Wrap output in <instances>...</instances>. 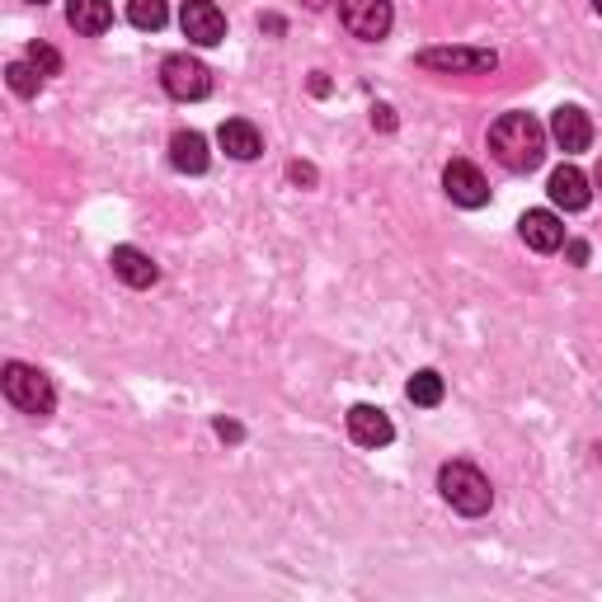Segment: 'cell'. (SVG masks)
<instances>
[{"label":"cell","mask_w":602,"mask_h":602,"mask_svg":"<svg viewBox=\"0 0 602 602\" xmlns=\"http://www.w3.org/2000/svg\"><path fill=\"white\" fill-rule=\"evenodd\" d=\"M593 184H598V189H602V161H598V170H593Z\"/></svg>","instance_id":"23"},{"label":"cell","mask_w":602,"mask_h":602,"mask_svg":"<svg viewBox=\"0 0 602 602\" xmlns=\"http://www.w3.org/2000/svg\"><path fill=\"white\" fill-rule=\"evenodd\" d=\"M161 80H165V90L174 99H207L212 90V71L198 62V57H189V52H174V57H165L161 66Z\"/></svg>","instance_id":"4"},{"label":"cell","mask_w":602,"mask_h":602,"mask_svg":"<svg viewBox=\"0 0 602 602\" xmlns=\"http://www.w3.org/2000/svg\"><path fill=\"white\" fill-rule=\"evenodd\" d=\"M307 6H311V10H321V6H325V0H307Z\"/></svg>","instance_id":"24"},{"label":"cell","mask_w":602,"mask_h":602,"mask_svg":"<svg viewBox=\"0 0 602 602\" xmlns=\"http://www.w3.org/2000/svg\"><path fill=\"white\" fill-rule=\"evenodd\" d=\"M6 80H10V90L14 95H39V85H43V71L33 66V62H10V71H6Z\"/></svg>","instance_id":"19"},{"label":"cell","mask_w":602,"mask_h":602,"mask_svg":"<svg viewBox=\"0 0 602 602\" xmlns=\"http://www.w3.org/2000/svg\"><path fill=\"white\" fill-rule=\"evenodd\" d=\"M593 198V189H589V174L574 170V165H560L551 174V203L565 207V212H583Z\"/></svg>","instance_id":"11"},{"label":"cell","mask_w":602,"mask_h":602,"mask_svg":"<svg viewBox=\"0 0 602 602\" xmlns=\"http://www.w3.org/2000/svg\"><path fill=\"white\" fill-rule=\"evenodd\" d=\"M180 29H184V39L189 43H198V47H217L226 39V14L212 6V0H184V10H180Z\"/></svg>","instance_id":"6"},{"label":"cell","mask_w":602,"mask_h":602,"mask_svg":"<svg viewBox=\"0 0 602 602\" xmlns=\"http://www.w3.org/2000/svg\"><path fill=\"white\" fill-rule=\"evenodd\" d=\"M292 180H301V184H311V180H315V170H311V165H292Z\"/></svg>","instance_id":"22"},{"label":"cell","mask_w":602,"mask_h":602,"mask_svg":"<svg viewBox=\"0 0 602 602\" xmlns=\"http://www.w3.org/2000/svg\"><path fill=\"white\" fill-rule=\"evenodd\" d=\"M438 490H442V499H448L456 513H466V518H481V513L494 504L490 481L471 462H448V466H442L438 471Z\"/></svg>","instance_id":"2"},{"label":"cell","mask_w":602,"mask_h":602,"mask_svg":"<svg viewBox=\"0 0 602 602\" xmlns=\"http://www.w3.org/2000/svg\"><path fill=\"white\" fill-rule=\"evenodd\" d=\"M551 137H556V147L560 151H589V141H593V122L583 109H574V104H560V109L551 114Z\"/></svg>","instance_id":"10"},{"label":"cell","mask_w":602,"mask_h":602,"mask_svg":"<svg viewBox=\"0 0 602 602\" xmlns=\"http://www.w3.org/2000/svg\"><path fill=\"white\" fill-rule=\"evenodd\" d=\"M66 20H71V29H76V33H90V39H95V33H104L114 24V6H109V0H71Z\"/></svg>","instance_id":"15"},{"label":"cell","mask_w":602,"mask_h":602,"mask_svg":"<svg viewBox=\"0 0 602 602\" xmlns=\"http://www.w3.org/2000/svg\"><path fill=\"white\" fill-rule=\"evenodd\" d=\"M109 264H114V273L128 282V288H151L155 278H161V269H155V259L151 255H141L137 245H118V250L109 255Z\"/></svg>","instance_id":"12"},{"label":"cell","mask_w":602,"mask_h":602,"mask_svg":"<svg viewBox=\"0 0 602 602\" xmlns=\"http://www.w3.org/2000/svg\"><path fill=\"white\" fill-rule=\"evenodd\" d=\"M518 232H523V240L533 245V250H541V255H551V250H560L565 245V226H560V217L556 212H527V217L518 222Z\"/></svg>","instance_id":"13"},{"label":"cell","mask_w":602,"mask_h":602,"mask_svg":"<svg viewBox=\"0 0 602 602\" xmlns=\"http://www.w3.org/2000/svg\"><path fill=\"white\" fill-rule=\"evenodd\" d=\"M128 20L137 24V29H165V20H170V10H165V0H128Z\"/></svg>","instance_id":"18"},{"label":"cell","mask_w":602,"mask_h":602,"mask_svg":"<svg viewBox=\"0 0 602 602\" xmlns=\"http://www.w3.org/2000/svg\"><path fill=\"white\" fill-rule=\"evenodd\" d=\"M593 6H598V14H602V0H593Z\"/></svg>","instance_id":"25"},{"label":"cell","mask_w":602,"mask_h":602,"mask_svg":"<svg viewBox=\"0 0 602 602\" xmlns=\"http://www.w3.org/2000/svg\"><path fill=\"white\" fill-rule=\"evenodd\" d=\"M442 189H448V198L462 203V207H485V203H490L485 174L475 170L471 161H452L448 170H442Z\"/></svg>","instance_id":"7"},{"label":"cell","mask_w":602,"mask_h":602,"mask_svg":"<svg viewBox=\"0 0 602 602\" xmlns=\"http://www.w3.org/2000/svg\"><path fill=\"white\" fill-rule=\"evenodd\" d=\"M570 259L583 264V259H589V245H583V240H570Z\"/></svg>","instance_id":"21"},{"label":"cell","mask_w":602,"mask_h":602,"mask_svg":"<svg viewBox=\"0 0 602 602\" xmlns=\"http://www.w3.org/2000/svg\"><path fill=\"white\" fill-rule=\"evenodd\" d=\"M6 396L20 405L24 415H33V419H47L52 405H57L52 381L43 377L39 367H29V363H6Z\"/></svg>","instance_id":"3"},{"label":"cell","mask_w":602,"mask_h":602,"mask_svg":"<svg viewBox=\"0 0 602 602\" xmlns=\"http://www.w3.org/2000/svg\"><path fill=\"white\" fill-rule=\"evenodd\" d=\"M348 438L358 442V448H386V442L396 438L391 419H386V410H377V405H353L348 410Z\"/></svg>","instance_id":"9"},{"label":"cell","mask_w":602,"mask_h":602,"mask_svg":"<svg viewBox=\"0 0 602 602\" xmlns=\"http://www.w3.org/2000/svg\"><path fill=\"white\" fill-rule=\"evenodd\" d=\"M217 141H222L226 155H236V161H255V155L264 151L259 128H255V122H245V118H226L222 132H217Z\"/></svg>","instance_id":"14"},{"label":"cell","mask_w":602,"mask_h":602,"mask_svg":"<svg viewBox=\"0 0 602 602\" xmlns=\"http://www.w3.org/2000/svg\"><path fill=\"white\" fill-rule=\"evenodd\" d=\"M405 396H410L415 405H423V410H433V405H442V377L433 367H423V372H415V377H410Z\"/></svg>","instance_id":"17"},{"label":"cell","mask_w":602,"mask_h":602,"mask_svg":"<svg viewBox=\"0 0 602 602\" xmlns=\"http://www.w3.org/2000/svg\"><path fill=\"white\" fill-rule=\"evenodd\" d=\"M490 151L504 170H537L546 155V128L533 114H504L490 128Z\"/></svg>","instance_id":"1"},{"label":"cell","mask_w":602,"mask_h":602,"mask_svg":"<svg viewBox=\"0 0 602 602\" xmlns=\"http://www.w3.org/2000/svg\"><path fill=\"white\" fill-rule=\"evenodd\" d=\"M33 6H43V0H33Z\"/></svg>","instance_id":"26"},{"label":"cell","mask_w":602,"mask_h":602,"mask_svg":"<svg viewBox=\"0 0 602 602\" xmlns=\"http://www.w3.org/2000/svg\"><path fill=\"white\" fill-rule=\"evenodd\" d=\"M340 20L353 39L377 43L391 33V0H340Z\"/></svg>","instance_id":"5"},{"label":"cell","mask_w":602,"mask_h":602,"mask_svg":"<svg viewBox=\"0 0 602 602\" xmlns=\"http://www.w3.org/2000/svg\"><path fill=\"white\" fill-rule=\"evenodd\" d=\"M29 62L39 66L43 76H57V71H62V57H57V52H52L47 43H33V47H29Z\"/></svg>","instance_id":"20"},{"label":"cell","mask_w":602,"mask_h":602,"mask_svg":"<svg viewBox=\"0 0 602 602\" xmlns=\"http://www.w3.org/2000/svg\"><path fill=\"white\" fill-rule=\"evenodd\" d=\"M170 161H174V170H184V174H203L207 170V141H203V132H174L170 137Z\"/></svg>","instance_id":"16"},{"label":"cell","mask_w":602,"mask_h":602,"mask_svg":"<svg viewBox=\"0 0 602 602\" xmlns=\"http://www.w3.org/2000/svg\"><path fill=\"white\" fill-rule=\"evenodd\" d=\"M494 52L490 47H429V52H419V66H429V71H494Z\"/></svg>","instance_id":"8"}]
</instances>
